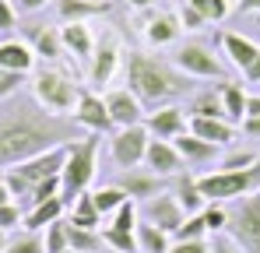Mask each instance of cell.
<instances>
[{"label": "cell", "mask_w": 260, "mask_h": 253, "mask_svg": "<svg viewBox=\"0 0 260 253\" xmlns=\"http://www.w3.org/2000/svg\"><path fill=\"white\" fill-rule=\"evenodd\" d=\"M74 116L49 113L39 102H18L0 113V169L21 166L49 148H63L78 141Z\"/></svg>", "instance_id": "1"}, {"label": "cell", "mask_w": 260, "mask_h": 253, "mask_svg": "<svg viewBox=\"0 0 260 253\" xmlns=\"http://www.w3.org/2000/svg\"><path fill=\"white\" fill-rule=\"evenodd\" d=\"M123 84L144 102V109H158V106H173V99L190 91V78L162 56H151L144 49H130L123 60Z\"/></svg>", "instance_id": "2"}, {"label": "cell", "mask_w": 260, "mask_h": 253, "mask_svg": "<svg viewBox=\"0 0 260 253\" xmlns=\"http://www.w3.org/2000/svg\"><path fill=\"white\" fill-rule=\"evenodd\" d=\"M99 141H102V134H85V137H78V141L67 144V162H63V172H60L67 208L74 204V197L88 194V186H91V179H95V169H99L95 166V159H99Z\"/></svg>", "instance_id": "3"}, {"label": "cell", "mask_w": 260, "mask_h": 253, "mask_svg": "<svg viewBox=\"0 0 260 253\" xmlns=\"http://www.w3.org/2000/svg\"><path fill=\"white\" fill-rule=\"evenodd\" d=\"M197 186L201 194L208 197V204L218 201H239V197H250L260 190V159L250 169H236V172H225V169H215V172H201L197 176Z\"/></svg>", "instance_id": "4"}, {"label": "cell", "mask_w": 260, "mask_h": 253, "mask_svg": "<svg viewBox=\"0 0 260 253\" xmlns=\"http://www.w3.org/2000/svg\"><path fill=\"white\" fill-rule=\"evenodd\" d=\"M78 95H81V88L74 84V78H67L63 71L46 67V71H39V74L32 78V99H36L43 109H49V113L71 116L74 106H78Z\"/></svg>", "instance_id": "5"}, {"label": "cell", "mask_w": 260, "mask_h": 253, "mask_svg": "<svg viewBox=\"0 0 260 253\" xmlns=\"http://www.w3.org/2000/svg\"><path fill=\"white\" fill-rule=\"evenodd\" d=\"M225 236L243 253H260V190L250 197L229 201V225Z\"/></svg>", "instance_id": "6"}, {"label": "cell", "mask_w": 260, "mask_h": 253, "mask_svg": "<svg viewBox=\"0 0 260 253\" xmlns=\"http://www.w3.org/2000/svg\"><path fill=\"white\" fill-rule=\"evenodd\" d=\"M123 60H127V53H123V46L116 39V32H102V36H95V53H91V60H88V84H91V91L95 88H106V84L116 78V71L123 67Z\"/></svg>", "instance_id": "7"}, {"label": "cell", "mask_w": 260, "mask_h": 253, "mask_svg": "<svg viewBox=\"0 0 260 253\" xmlns=\"http://www.w3.org/2000/svg\"><path fill=\"white\" fill-rule=\"evenodd\" d=\"M148 144H151V134H148V126H144V123L123 126V130L113 134V141H109V155H113V162H116L120 169H137V166H144Z\"/></svg>", "instance_id": "8"}, {"label": "cell", "mask_w": 260, "mask_h": 253, "mask_svg": "<svg viewBox=\"0 0 260 253\" xmlns=\"http://www.w3.org/2000/svg\"><path fill=\"white\" fill-rule=\"evenodd\" d=\"M173 64L186 78H204V81H211V78H221V74H225L221 60H218L204 42H183V46H176Z\"/></svg>", "instance_id": "9"}, {"label": "cell", "mask_w": 260, "mask_h": 253, "mask_svg": "<svg viewBox=\"0 0 260 253\" xmlns=\"http://www.w3.org/2000/svg\"><path fill=\"white\" fill-rule=\"evenodd\" d=\"M74 123L91 130V134H109L113 130V120H109V109H106V95L91 91V88H81L78 95V106H74Z\"/></svg>", "instance_id": "10"}, {"label": "cell", "mask_w": 260, "mask_h": 253, "mask_svg": "<svg viewBox=\"0 0 260 253\" xmlns=\"http://www.w3.org/2000/svg\"><path fill=\"white\" fill-rule=\"evenodd\" d=\"M116 186L127 194L130 201H151V197H158V194H166V176H158V172H151V169H120V176H116Z\"/></svg>", "instance_id": "11"}, {"label": "cell", "mask_w": 260, "mask_h": 253, "mask_svg": "<svg viewBox=\"0 0 260 253\" xmlns=\"http://www.w3.org/2000/svg\"><path fill=\"white\" fill-rule=\"evenodd\" d=\"M106 109H109V120H113L116 130L144 123V116H148L144 102H141L130 88H113V91H106Z\"/></svg>", "instance_id": "12"}, {"label": "cell", "mask_w": 260, "mask_h": 253, "mask_svg": "<svg viewBox=\"0 0 260 253\" xmlns=\"http://www.w3.org/2000/svg\"><path fill=\"white\" fill-rule=\"evenodd\" d=\"M144 126H148V134L158 137V141H176L179 134L190 130V116H186V109H179V106H158V109H151V113L144 116Z\"/></svg>", "instance_id": "13"}, {"label": "cell", "mask_w": 260, "mask_h": 253, "mask_svg": "<svg viewBox=\"0 0 260 253\" xmlns=\"http://www.w3.org/2000/svg\"><path fill=\"white\" fill-rule=\"evenodd\" d=\"M144 222H151V225H158L162 232L176 236V229L186 222V211L179 208L173 190H166V194H158V197H151V201L144 204Z\"/></svg>", "instance_id": "14"}, {"label": "cell", "mask_w": 260, "mask_h": 253, "mask_svg": "<svg viewBox=\"0 0 260 253\" xmlns=\"http://www.w3.org/2000/svg\"><path fill=\"white\" fill-rule=\"evenodd\" d=\"M144 169H151V172H158V176H179V172L186 169V162H183V155L176 151L173 141L151 137L148 155H144Z\"/></svg>", "instance_id": "15"}, {"label": "cell", "mask_w": 260, "mask_h": 253, "mask_svg": "<svg viewBox=\"0 0 260 253\" xmlns=\"http://www.w3.org/2000/svg\"><path fill=\"white\" fill-rule=\"evenodd\" d=\"M60 42L67 49V60H78V64H88L91 53H95V36H91V25L88 21H71L60 28Z\"/></svg>", "instance_id": "16"}, {"label": "cell", "mask_w": 260, "mask_h": 253, "mask_svg": "<svg viewBox=\"0 0 260 253\" xmlns=\"http://www.w3.org/2000/svg\"><path fill=\"white\" fill-rule=\"evenodd\" d=\"M179 32H183V25H179L176 14H151V18L144 21V42H148L151 49L176 46V42H179Z\"/></svg>", "instance_id": "17"}, {"label": "cell", "mask_w": 260, "mask_h": 253, "mask_svg": "<svg viewBox=\"0 0 260 253\" xmlns=\"http://www.w3.org/2000/svg\"><path fill=\"white\" fill-rule=\"evenodd\" d=\"M36 49L28 46V42H21V39H4L0 42V67L4 71H14V74H32L36 71Z\"/></svg>", "instance_id": "18"}, {"label": "cell", "mask_w": 260, "mask_h": 253, "mask_svg": "<svg viewBox=\"0 0 260 253\" xmlns=\"http://www.w3.org/2000/svg\"><path fill=\"white\" fill-rule=\"evenodd\" d=\"M221 53L229 56V64L236 67V71H250V64L257 60V53H260V46L253 39H246V36H239V32H225L221 36Z\"/></svg>", "instance_id": "19"}, {"label": "cell", "mask_w": 260, "mask_h": 253, "mask_svg": "<svg viewBox=\"0 0 260 253\" xmlns=\"http://www.w3.org/2000/svg\"><path fill=\"white\" fill-rule=\"evenodd\" d=\"M176 144V151L183 155V162H186V169L190 166H208V162H215V155H218V144H211V141H201L197 134H179L173 141Z\"/></svg>", "instance_id": "20"}, {"label": "cell", "mask_w": 260, "mask_h": 253, "mask_svg": "<svg viewBox=\"0 0 260 253\" xmlns=\"http://www.w3.org/2000/svg\"><path fill=\"white\" fill-rule=\"evenodd\" d=\"M173 197L179 201V208L186 211V218H190V214H201V211L208 208V197L201 194L197 176H190V172H179L173 179Z\"/></svg>", "instance_id": "21"}, {"label": "cell", "mask_w": 260, "mask_h": 253, "mask_svg": "<svg viewBox=\"0 0 260 253\" xmlns=\"http://www.w3.org/2000/svg\"><path fill=\"white\" fill-rule=\"evenodd\" d=\"M60 218H67V201L63 197H53V201H46V204H36L32 211H25V232H43L46 225H53V222H60Z\"/></svg>", "instance_id": "22"}, {"label": "cell", "mask_w": 260, "mask_h": 253, "mask_svg": "<svg viewBox=\"0 0 260 253\" xmlns=\"http://www.w3.org/2000/svg\"><path fill=\"white\" fill-rule=\"evenodd\" d=\"M56 14L63 25L71 21H91L99 14H109V4H99V0H56Z\"/></svg>", "instance_id": "23"}, {"label": "cell", "mask_w": 260, "mask_h": 253, "mask_svg": "<svg viewBox=\"0 0 260 253\" xmlns=\"http://www.w3.org/2000/svg\"><path fill=\"white\" fill-rule=\"evenodd\" d=\"M190 134H197L201 141H211V144H229L236 137V126L229 120H208V116H190Z\"/></svg>", "instance_id": "24"}, {"label": "cell", "mask_w": 260, "mask_h": 253, "mask_svg": "<svg viewBox=\"0 0 260 253\" xmlns=\"http://www.w3.org/2000/svg\"><path fill=\"white\" fill-rule=\"evenodd\" d=\"M28 46L36 49V56H43V60H67V49H63V42H60V28H32V39Z\"/></svg>", "instance_id": "25"}, {"label": "cell", "mask_w": 260, "mask_h": 253, "mask_svg": "<svg viewBox=\"0 0 260 253\" xmlns=\"http://www.w3.org/2000/svg\"><path fill=\"white\" fill-rule=\"evenodd\" d=\"M186 116H208V120H229L225 116V102H221V91L208 88V91H197L186 106Z\"/></svg>", "instance_id": "26"}, {"label": "cell", "mask_w": 260, "mask_h": 253, "mask_svg": "<svg viewBox=\"0 0 260 253\" xmlns=\"http://www.w3.org/2000/svg\"><path fill=\"white\" fill-rule=\"evenodd\" d=\"M218 91H221V102H225V116H229V123H243V120H246V102H250L246 88L236 84V81H221V84H218Z\"/></svg>", "instance_id": "27"}, {"label": "cell", "mask_w": 260, "mask_h": 253, "mask_svg": "<svg viewBox=\"0 0 260 253\" xmlns=\"http://www.w3.org/2000/svg\"><path fill=\"white\" fill-rule=\"evenodd\" d=\"M134 236H137L141 253H169V250H173V236L162 232V229L151 225V222H141V225L134 229Z\"/></svg>", "instance_id": "28"}, {"label": "cell", "mask_w": 260, "mask_h": 253, "mask_svg": "<svg viewBox=\"0 0 260 253\" xmlns=\"http://www.w3.org/2000/svg\"><path fill=\"white\" fill-rule=\"evenodd\" d=\"M67 222H71V225H81V229H99V225H102V214L95 208L91 190L81 194V197H74V204L67 208Z\"/></svg>", "instance_id": "29"}, {"label": "cell", "mask_w": 260, "mask_h": 253, "mask_svg": "<svg viewBox=\"0 0 260 253\" xmlns=\"http://www.w3.org/2000/svg\"><path fill=\"white\" fill-rule=\"evenodd\" d=\"M67 239H71L74 253H99L106 246L99 229H81V225H71V222H67Z\"/></svg>", "instance_id": "30"}, {"label": "cell", "mask_w": 260, "mask_h": 253, "mask_svg": "<svg viewBox=\"0 0 260 253\" xmlns=\"http://www.w3.org/2000/svg\"><path fill=\"white\" fill-rule=\"evenodd\" d=\"M91 197H95V208H99V214L106 218V214H116V208L120 204H127L130 197L116 186V183H109V186H99V190H91Z\"/></svg>", "instance_id": "31"}, {"label": "cell", "mask_w": 260, "mask_h": 253, "mask_svg": "<svg viewBox=\"0 0 260 253\" xmlns=\"http://www.w3.org/2000/svg\"><path fill=\"white\" fill-rule=\"evenodd\" d=\"M53 197H63V179H60V176L39 179V183L32 186V194H28V201H25V211H32L36 204H46V201H53Z\"/></svg>", "instance_id": "32"}, {"label": "cell", "mask_w": 260, "mask_h": 253, "mask_svg": "<svg viewBox=\"0 0 260 253\" xmlns=\"http://www.w3.org/2000/svg\"><path fill=\"white\" fill-rule=\"evenodd\" d=\"M102 243H106L113 253H141L137 236H134V232H123V229H113V225L102 229Z\"/></svg>", "instance_id": "33"}, {"label": "cell", "mask_w": 260, "mask_h": 253, "mask_svg": "<svg viewBox=\"0 0 260 253\" xmlns=\"http://www.w3.org/2000/svg\"><path fill=\"white\" fill-rule=\"evenodd\" d=\"M43 246H46V253H67L71 250V239H67V218L46 225L43 229Z\"/></svg>", "instance_id": "34"}, {"label": "cell", "mask_w": 260, "mask_h": 253, "mask_svg": "<svg viewBox=\"0 0 260 253\" xmlns=\"http://www.w3.org/2000/svg\"><path fill=\"white\" fill-rule=\"evenodd\" d=\"M197 11H201V18L211 25V21H225L229 14H232V0H190Z\"/></svg>", "instance_id": "35"}, {"label": "cell", "mask_w": 260, "mask_h": 253, "mask_svg": "<svg viewBox=\"0 0 260 253\" xmlns=\"http://www.w3.org/2000/svg\"><path fill=\"white\" fill-rule=\"evenodd\" d=\"M201 218H204V225H208V236H218V232H225V225H229V208L218 204V201H211L208 208L201 211Z\"/></svg>", "instance_id": "36"}, {"label": "cell", "mask_w": 260, "mask_h": 253, "mask_svg": "<svg viewBox=\"0 0 260 253\" xmlns=\"http://www.w3.org/2000/svg\"><path fill=\"white\" fill-rule=\"evenodd\" d=\"M208 236V225H204V218L201 214H190L179 229H176V236H173V243H190V239H204Z\"/></svg>", "instance_id": "37"}, {"label": "cell", "mask_w": 260, "mask_h": 253, "mask_svg": "<svg viewBox=\"0 0 260 253\" xmlns=\"http://www.w3.org/2000/svg\"><path fill=\"white\" fill-rule=\"evenodd\" d=\"M4 253H46L43 236H39V232H21V236H14V239L7 243Z\"/></svg>", "instance_id": "38"}, {"label": "cell", "mask_w": 260, "mask_h": 253, "mask_svg": "<svg viewBox=\"0 0 260 253\" xmlns=\"http://www.w3.org/2000/svg\"><path fill=\"white\" fill-rule=\"evenodd\" d=\"M176 18H179V25L186 28V32H197V28H204L208 21L201 18V11L190 4V0H179V7H176Z\"/></svg>", "instance_id": "39"}, {"label": "cell", "mask_w": 260, "mask_h": 253, "mask_svg": "<svg viewBox=\"0 0 260 253\" xmlns=\"http://www.w3.org/2000/svg\"><path fill=\"white\" fill-rule=\"evenodd\" d=\"M109 225H113V229H123V232H134V229L141 225V222H137V201H127V204H120Z\"/></svg>", "instance_id": "40"}, {"label": "cell", "mask_w": 260, "mask_h": 253, "mask_svg": "<svg viewBox=\"0 0 260 253\" xmlns=\"http://www.w3.org/2000/svg\"><path fill=\"white\" fill-rule=\"evenodd\" d=\"M21 74H14V71H4L0 67V102H7V99H14L18 95V88H21Z\"/></svg>", "instance_id": "41"}, {"label": "cell", "mask_w": 260, "mask_h": 253, "mask_svg": "<svg viewBox=\"0 0 260 253\" xmlns=\"http://www.w3.org/2000/svg\"><path fill=\"white\" fill-rule=\"evenodd\" d=\"M18 225H25V211L18 208V204L0 208V232H11V229H18Z\"/></svg>", "instance_id": "42"}, {"label": "cell", "mask_w": 260, "mask_h": 253, "mask_svg": "<svg viewBox=\"0 0 260 253\" xmlns=\"http://www.w3.org/2000/svg\"><path fill=\"white\" fill-rule=\"evenodd\" d=\"M260 155H250V151H236V155H229L225 162H221V169L225 172H236V169H250L253 162H257Z\"/></svg>", "instance_id": "43"}, {"label": "cell", "mask_w": 260, "mask_h": 253, "mask_svg": "<svg viewBox=\"0 0 260 253\" xmlns=\"http://www.w3.org/2000/svg\"><path fill=\"white\" fill-rule=\"evenodd\" d=\"M18 28V11L11 7V0H0V32Z\"/></svg>", "instance_id": "44"}, {"label": "cell", "mask_w": 260, "mask_h": 253, "mask_svg": "<svg viewBox=\"0 0 260 253\" xmlns=\"http://www.w3.org/2000/svg\"><path fill=\"white\" fill-rule=\"evenodd\" d=\"M169 253H211V243L208 239H190V243H173Z\"/></svg>", "instance_id": "45"}, {"label": "cell", "mask_w": 260, "mask_h": 253, "mask_svg": "<svg viewBox=\"0 0 260 253\" xmlns=\"http://www.w3.org/2000/svg\"><path fill=\"white\" fill-rule=\"evenodd\" d=\"M211 253H243V250H239V246H236L225 232H218L215 239H211Z\"/></svg>", "instance_id": "46"}, {"label": "cell", "mask_w": 260, "mask_h": 253, "mask_svg": "<svg viewBox=\"0 0 260 253\" xmlns=\"http://www.w3.org/2000/svg\"><path fill=\"white\" fill-rule=\"evenodd\" d=\"M236 11H239V14H257L260 0H236Z\"/></svg>", "instance_id": "47"}, {"label": "cell", "mask_w": 260, "mask_h": 253, "mask_svg": "<svg viewBox=\"0 0 260 253\" xmlns=\"http://www.w3.org/2000/svg\"><path fill=\"white\" fill-rule=\"evenodd\" d=\"M239 126H243L250 137H260V116H246V120H243Z\"/></svg>", "instance_id": "48"}, {"label": "cell", "mask_w": 260, "mask_h": 253, "mask_svg": "<svg viewBox=\"0 0 260 253\" xmlns=\"http://www.w3.org/2000/svg\"><path fill=\"white\" fill-rule=\"evenodd\" d=\"M243 78H246V81H250V84H260V53H257V60L250 64V71H246Z\"/></svg>", "instance_id": "49"}, {"label": "cell", "mask_w": 260, "mask_h": 253, "mask_svg": "<svg viewBox=\"0 0 260 253\" xmlns=\"http://www.w3.org/2000/svg\"><path fill=\"white\" fill-rule=\"evenodd\" d=\"M39 7H46V0H18V11H39Z\"/></svg>", "instance_id": "50"}, {"label": "cell", "mask_w": 260, "mask_h": 253, "mask_svg": "<svg viewBox=\"0 0 260 253\" xmlns=\"http://www.w3.org/2000/svg\"><path fill=\"white\" fill-rule=\"evenodd\" d=\"M246 116H260V95H250V102H246Z\"/></svg>", "instance_id": "51"}, {"label": "cell", "mask_w": 260, "mask_h": 253, "mask_svg": "<svg viewBox=\"0 0 260 253\" xmlns=\"http://www.w3.org/2000/svg\"><path fill=\"white\" fill-rule=\"evenodd\" d=\"M7 204H14V194L7 190V183L0 186V208H7Z\"/></svg>", "instance_id": "52"}, {"label": "cell", "mask_w": 260, "mask_h": 253, "mask_svg": "<svg viewBox=\"0 0 260 253\" xmlns=\"http://www.w3.org/2000/svg\"><path fill=\"white\" fill-rule=\"evenodd\" d=\"M130 7H137V11H144V7H151V4H158V0H127Z\"/></svg>", "instance_id": "53"}, {"label": "cell", "mask_w": 260, "mask_h": 253, "mask_svg": "<svg viewBox=\"0 0 260 253\" xmlns=\"http://www.w3.org/2000/svg\"><path fill=\"white\" fill-rule=\"evenodd\" d=\"M7 250V232H0V253Z\"/></svg>", "instance_id": "54"}, {"label": "cell", "mask_w": 260, "mask_h": 253, "mask_svg": "<svg viewBox=\"0 0 260 253\" xmlns=\"http://www.w3.org/2000/svg\"><path fill=\"white\" fill-rule=\"evenodd\" d=\"M4 183H7V169H0V186H4Z\"/></svg>", "instance_id": "55"}, {"label": "cell", "mask_w": 260, "mask_h": 253, "mask_svg": "<svg viewBox=\"0 0 260 253\" xmlns=\"http://www.w3.org/2000/svg\"><path fill=\"white\" fill-rule=\"evenodd\" d=\"M67 253H74V250H67Z\"/></svg>", "instance_id": "56"}]
</instances>
